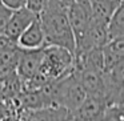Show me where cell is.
<instances>
[{
  "label": "cell",
  "instance_id": "obj_14",
  "mask_svg": "<svg viewBox=\"0 0 124 121\" xmlns=\"http://www.w3.org/2000/svg\"><path fill=\"white\" fill-rule=\"evenodd\" d=\"M0 121H17V120H16V117H15V116H14V117H9V116H8V117L1 118Z\"/></svg>",
  "mask_w": 124,
  "mask_h": 121
},
{
  "label": "cell",
  "instance_id": "obj_10",
  "mask_svg": "<svg viewBox=\"0 0 124 121\" xmlns=\"http://www.w3.org/2000/svg\"><path fill=\"white\" fill-rule=\"evenodd\" d=\"M101 121H124V105L109 104L104 110Z\"/></svg>",
  "mask_w": 124,
  "mask_h": 121
},
{
  "label": "cell",
  "instance_id": "obj_4",
  "mask_svg": "<svg viewBox=\"0 0 124 121\" xmlns=\"http://www.w3.org/2000/svg\"><path fill=\"white\" fill-rule=\"evenodd\" d=\"M44 48L39 49H20L19 59L16 64V73L20 81L24 83L33 78L39 72L43 59Z\"/></svg>",
  "mask_w": 124,
  "mask_h": 121
},
{
  "label": "cell",
  "instance_id": "obj_8",
  "mask_svg": "<svg viewBox=\"0 0 124 121\" xmlns=\"http://www.w3.org/2000/svg\"><path fill=\"white\" fill-rule=\"evenodd\" d=\"M88 3L91 19L103 24H108L112 15L120 6L121 0H88Z\"/></svg>",
  "mask_w": 124,
  "mask_h": 121
},
{
  "label": "cell",
  "instance_id": "obj_3",
  "mask_svg": "<svg viewBox=\"0 0 124 121\" xmlns=\"http://www.w3.org/2000/svg\"><path fill=\"white\" fill-rule=\"evenodd\" d=\"M73 75L79 80V83L85 89L87 94L97 96L105 99V81H104V71H97L92 68H76L72 69ZM108 104V102H107Z\"/></svg>",
  "mask_w": 124,
  "mask_h": 121
},
{
  "label": "cell",
  "instance_id": "obj_15",
  "mask_svg": "<svg viewBox=\"0 0 124 121\" xmlns=\"http://www.w3.org/2000/svg\"><path fill=\"white\" fill-rule=\"evenodd\" d=\"M62 1H64V3H68V1H70V0H62Z\"/></svg>",
  "mask_w": 124,
  "mask_h": 121
},
{
  "label": "cell",
  "instance_id": "obj_1",
  "mask_svg": "<svg viewBox=\"0 0 124 121\" xmlns=\"http://www.w3.org/2000/svg\"><path fill=\"white\" fill-rule=\"evenodd\" d=\"M67 4L62 0H49L38 16L46 35V45L62 47L73 53L75 36L68 20Z\"/></svg>",
  "mask_w": 124,
  "mask_h": 121
},
{
  "label": "cell",
  "instance_id": "obj_7",
  "mask_svg": "<svg viewBox=\"0 0 124 121\" xmlns=\"http://www.w3.org/2000/svg\"><path fill=\"white\" fill-rule=\"evenodd\" d=\"M16 44L20 49H39L46 47V35L39 16L20 33Z\"/></svg>",
  "mask_w": 124,
  "mask_h": 121
},
{
  "label": "cell",
  "instance_id": "obj_13",
  "mask_svg": "<svg viewBox=\"0 0 124 121\" xmlns=\"http://www.w3.org/2000/svg\"><path fill=\"white\" fill-rule=\"evenodd\" d=\"M1 3L11 11H16L25 7V0H1Z\"/></svg>",
  "mask_w": 124,
  "mask_h": 121
},
{
  "label": "cell",
  "instance_id": "obj_9",
  "mask_svg": "<svg viewBox=\"0 0 124 121\" xmlns=\"http://www.w3.org/2000/svg\"><path fill=\"white\" fill-rule=\"evenodd\" d=\"M124 36V0H121L120 6L112 15L108 23V39Z\"/></svg>",
  "mask_w": 124,
  "mask_h": 121
},
{
  "label": "cell",
  "instance_id": "obj_11",
  "mask_svg": "<svg viewBox=\"0 0 124 121\" xmlns=\"http://www.w3.org/2000/svg\"><path fill=\"white\" fill-rule=\"evenodd\" d=\"M48 3H49V0H25V7L30 11H32L33 14L39 15L47 7Z\"/></svg>",
  "mask_w": 124,
  "mask_h": 121
},
{
  "label": "cell",
  "instance_id": "obj_6",
  "mask_svg": "<svg viewBox=\"0 0 124 121\" xmlns=\"http://www.w3.org/2000/svg\"><path fill=\"white\" fill-rule=\"evenodd\" d=\"M36 16L38 15L33 14L32 11H30L27 7H23L20 9L12 11L8 21H7L6 28H4L3 35L7 36L8 39H11V40L16 41L17 37L20 36V33L36 19Z\"/></svg>",
  "mask_w": 124,
  "mask_h": 121
},
{
  "label": "cell",
  "instance_id": "obj_12",
  "mask_svg": "<svg viewBox=\"0 0 124 121\" xmlns=\"http://www.w3.org/2000/svg\"><path fill=\"white\" fill-rule=\"evenodd\" d=\"M11 14H12V11L7 8V7L1 3V0H0V35L4 32V28H6L7 21H8Z\"/></svg>",
  "mask_w": 124,
  "mask_h": 121
},
{
  "label": "cell",
  "instance_id": "obj_5",
  "mask_svg": "<svg viewBox=\"0 0 124 121\" xmlns=\"http://www.w3.org/2000/svg\"><path fill=\"white\" fill-rule=\"evenodd\" d=\"M107 105L103 97L87 94L84 101L73 112V121H101Z\"/></svg>",
  "mask_w": 124,
  "mask_h": 121
},
{
  "label": "cell",
  "instance_id": "obj_2",
  "mask_svg": "<svg viewBox=\"0 0 124 121\" xmlns=\"http://www.w3.org/2000/svg\"><path fill=\"white\" fill-rule=\"evenodd\" d=\"M15 117L17 121H73V113L63 107L49 105L33 110L17 109Z\"/></svg>",
  "mask_w": 124,
  "mask_h": 121
}]
</instances>
